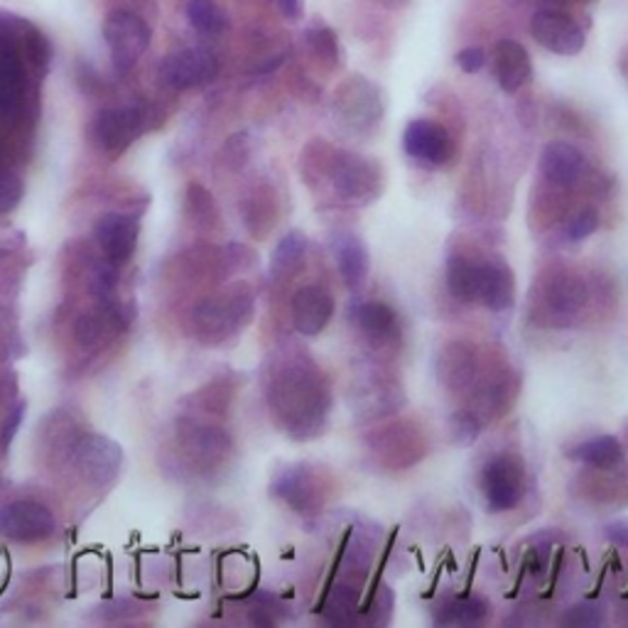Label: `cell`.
Wrapping results in <instances>:
<instances>
[{
	"instance_id": "cell-28",
	"label": "cell",
	"mask_w": 628,
	"mask_h": 628,
	"mask_svg": "<svg viewBox=\"0 0 628 628\" xmlns=\"http://www.w3.org/2000/svg\"><path fill=\"white\" fill-rule=\"evenodd\" d=\"M187 15H190L192 27L204 35H219L227 30V15L214 0H190Z\"/></svg>"
},
{
	"instance_id": "cell-20",
	"label": "cell",
	"mask_w": 628,
	"mask_h": 628,
	"mask_svg": "<svg viewBox=\"0 0 628 628\" xmlns=\"http://www.w3.org/2000/svg\"><path fill=\"white\" fill-rule=\"evenodd\" d=\"M479 376V356L469 342H449L437 354V379L447 390L462 393Z\"/></svg>"
},
{
	"instance_id": "cell-3",
	"label": "cell",
	"mask_w": 628,
	"mask_h": 628,
	"mask_svg": "<svg viewBox=\"0 0 628 628\" xmlns=\"http://www.w3.org/2000/svg\"><path fill=\"white\" fill-rule=\"evenodd\" d=\"M253 315V293L246 283L229 287L227 293L202 299L194 307V332L204 344H221L248 324Z\"/></svg>"
},
{
	"instance_id": "cell-26",
	"label": "cell",
	"mask_w": 628,
	"mask_h": 628,
	"mask_svg": "<svg viewBox=\"0 0 628 628\" xmlns=\"http://www.w3.org/2000/svg\"><path fill=\"white\" fill-rule=\"evenodd\" d=\"M491 616V604L486 597H452L435 608V624L439 626H479Z\"/></svg>"
},
{
	"instance_id": "cell-39",
	"label": "cell",
	"mask_w": 628,
	"mask_h": 628,
	"mask_svg": "<svg viewBox=\"0 0 628 628\" xmlns=\"http://www.w3.org/2000/svg\"><path fill=\"white\" fill-rule=\"evenodd\" d=\"M548 3H592V0H548Z\"/></svg>"
},
{
	"instance_id": "cell-24",
	"label": "cell",
	"mask_w": 628,
	"mask_h": 628,
	"mask_svg": "<svg viewBox=\"0 0 628 628\" xmlns=\"http://www.w3.org/2000/svg\"><path fill=\"white\" fill-rule=\"evenodd\" d=\"M25 72L15 44L0 35V114H13L21 103Z\"/></svg>"
},
{
	"instance_id": "cell-19",
	"label": "cell",
	"mask_w": 628,
	"mask_h": 628,
	"mask_svg": "<svg viewBox=\"0 0 628 628\" xmlns=\"http://www.w3.org/2000/svg\"><path fill=\"white\" fill-rule=\"evenodd\" d=\"M293 324L297 334L317 336L326 330L334 317V297L322 285H305L293 295Z\"/></svg>"
},
{
	"instance_id": "cell-21",
	"label": "cell",
	"mask_w": 628,
	"mask_h": 628,
	"mask_svg": "<svg viewBox=\"0 0 628 628\" xmlns=\"http://www.w3.org/2000/svg\"><path fill=\"white\" fill-rule=\"evenodd\" d=\"M494 77L505 93L521 91L533 79V62L526 47L515 40H501L494 47Z\"/></svg>"
},
{
	"instance_id": "cell-17",
	"label": "cell",
	"mask_w": 628,
	"mask_h": 628,
	"mask_svg": "<svg viewBox=\"0 0 628 628\" xmlns=\"http://www.w3.org/2000/svg\"><path fill=\"white\" fill-rule=\"evenodd\" d=\"M143 130V111L138 106L111 108L97 116L91 126L93 143L106 153H124Z\"/></svg>"
},
{
	"instance_id": "cell-32",
	"label": "cell",
	"mask_w": 628,
	"mask_h": 628,
	"mask_svg": "<svg viewBox=\"0 0 628 628\" xmlns=\"http://www.w3.org/2000/svg\"><path fill=\"white\" fill-rule=\"evenodd\" d=\"M599 229V214L594 209H582L577 212L575 217H569L565 223V239L572 243H579L592 236V233Z\"/></svg>"
},
{
	"instance_id": "cell-30",
	"label": "cell",
	"mask_w": 628,
	"mask_h": 628,
	"mask_svg": "<svg viewBox=\"0 0 628 628\" xmlns=\"http://www.w3.org/2000/svg\"><path fill=\"white\" fill-rule=\"evenodd\" d=\"M562 626L569 628H594L606 624V608L597 602H582L567 608V614L560 618Z\"/></svg>"
},
{
	"instance_id": "cell-9",
	"label": "cell",
	"mask_w": 628,
	"mask_h": 628,
	"mask_svg": "<svg viewBox=\"0 0 628 628\" xmlns=\"http://www.w3.org/2000/svg\"><path fill=\"white\" fill-rule=\"evenodd\" d=\"M103 37H106L111 60L118 72L133 69V64L150 47V27L128 11H114L106 17Z\"/></svg>"
},
{
	"instance_id": "cell-8",
	"label": "cell",
	"mask_w": 628,
	"mask_h": 628,
	"mask_svg": "<svg viewBox=\"0 0 628 628\" xmlns=\"http://www.w3.org/2000/svg\"><path fill=\"white\" fill-rule=\"evenodd\" d=\"M538 297L546 317H550L555 324H567L585 309L589 299V287L585 278L575 273V270L557 268L542 280Z\"/></svg>"
},
{
	"instance_id": "cell-35",
	"label": "cell",
	"mask_w": 628,
	"mask_h": 628,
	"mask_svg": "<svg viewBox=\"0 0 628 628\" xmlns=\"http://www.w3.org/2000/svg\"><path fill=\"white\" fill-rule=\"evenodd\" d=\"M103 332V324L101 320H97V317H81V320L77 322V339L84 344V346H93L99 342V336Z\"/></svg>"
},
{
	"instance_id": "cell-31",
	"label": "cell",
	"mask_w": 628,
	"mask_h": 628,
	"mask_svg": "<svg viewBox=\"0 0 628 628\" xmlns=\"http://www.w3.org/2000/svg\"><path fill=\"white\" fill-rule=\"evenodd\" d=\"M449 427H452V437L457 445H472L474 439L479 437L484 423H482V418L472 410H457Z\"/></svg>"
},
{
	"instance_id": "cell-14",
	"label": "cell",
	"mask_w": 628,
	"mask_h": 628,
	"mask_svg": "<svg viewBox=\"0 0 628 628\" xmlns=\"http://www.w3.org/2000/svg\"><path fill=\"white\" fill-rule=\"evenodd\" d=\"M369 445L381 462L393 469H406L425 457L423 435L410 423H396L379 430L376 435L369 437Z\"/></svg>"
},
{
	"instance_id": "cell-1",
	"label": "cell",
	"mask_w": 628,
	"mask_h": 628,
	"mask_svg": "<svg viewBox=\"0 0 628 628\" xmlns=\"http://www.w3.org/2000/svg\"><path fill=\"white\" fill-rule=\"evenodd\" d=\"M268 402L290 437H320L332 410L330 383L307 356H285L270 373Z\"/></svg>"
},
{
	"instance_id": "cell-36",
	"label": "cell",
	"mask_w": 628,
	"mask_h": 628,
	"mask_svg": "<svg viewBox=\"0 0 628 628\" xmlns=\"http://www.w3.org/2000/svg\"><path fill=\"white\" fill-rule=\"evenodd\" d=\"M604 536L608 542H612V546L628 548V521L621 518V521L608 523V526L604 528Z\"/></svg>"
},
{
	"instance_id": "cell-11",
	"label": "cell",
	"mask_w": 628,
	"mask_h": 628,
	"mask_svg": "<svg viewBox=\"0 0 628 628\" xmlns=\"http://www.w3.org/2000/svg\"><path fill=\"white\" fill-rule=\"evenodd\" d=\"M351 322L356 326L366 344L373 346V349H393L400 342V322L398 312L386 303H379V299H359L354 303L351 309Z\"/></svg>"
},
{
	"instance_id": "cell-10",
	"label": "cell",
	"mask_w": 628,
	"mask_h": 628,
	"mask_svg": "<svg viewBox=\"0 0 628 628\" xmlns=\"http://www.w3.org/2000/svg\"><path fill=\"white\" fill-rule=\"evenodd\" d=\"M402 150L412 157V161L425 163L430 167H443L452 163L457 153L454 140L443 124L427 118L410 120L402 130Z\"/></svg>"
},
{
	"instance_id": "cell-15",
	"label": "cell",
	"mask_w": 628,
	"mask_h": 628,
	"mask_svg": "<svg viewBox=\"0 0 628 628\" xmlns=\"http://www.w3.org/2000/svg\"><path fill=\"white\" fill-rule=\"evenodd\" d=\"M0 533L13 542H40L54 533V518L35 501H15L0 509Z\"/></svg>"
},
{
	"instance_id": "cell-13",
	"label": "cell",
	"mask_w": 628,
	"mask_h": 628,
	"mask_svg": "<svg viewBox=\"0 0 628 628\" xmlns=\"http://www.w3.org/2000/svg\"><path fill=\"white\" fill-rule=\"evenodd\" d=\"M74 464L89 484L103 486L118 476V469L124 464V449L103 435H87L74 449Z\"/></svg>"
},
{
	"instance_id": "cell-22",
	"label": "cell",
	"mask_w": 628,
	"mask_h": 628,
	"mask_svg": "<svg viewBox=\"0 0 628 628\" xmlns=\"http://www.w3.org/2000/svg\"><path fill=\"white\" fill-rule=\"evenodd\" d=\"M97 239L111 264H126L138 246V221L126 214H106L97 227Z\"/></svg>"
},
{
	"instance_id": "cell-34",
	"label": "cell",
	"mask_w": 628,
	"mask_h": 628,
	"mask_svg": "<svg viewBox=\"0 0 628 628\" xmlns=\"http://www.w3.org/2000/svg\"><path fill=\"white\" fill-rule=\"evenodd\" d=\"M454 62H457V67L466 72V74H476V72H482L484 69V64H486V52L482 50V47H466V50L462 52H457L454 54Z\"/></svg>"
},
{
	"instance_id": "cell-12",
	"label": "cell",
	"mask_w": 628,
	"mask_h": 628,
	"mask_svg": "<svg viewBox=\"0 0 628 628\" xmlns=\"http://www.w3.org/2000/svg\"><path fill=\"white\" fill-rule=\"evenodd\" d=\"M530 35L548 52L560 57H575L585 50V33L567 13L560 11H538L530 21Z\"/></svg>"
},
{
	"instance_id": "cell-4",
	"label": "cell",
	"mask_w": 628,
	"mask_h": 628,
	"mask_svg": "<svg viewBox=\"0 0 628 628\" xmlns=\"http://www.w3.org/2000/svg\"><path fill=\"white\" fill-rule=\"evenodd\" d=\"M336 200L349 206L376 202L383 192V170L376 161L349 150H336L324 163Z\"/></svg>"
},
{
	"instance_id": "cell-27",
	"label": "cell",
	"mask_w": 628,
	"mask_h": 628,
	"mask_svg": "<svg viewBox=\"0 0 628 628\" xmlns=\"http://www.w3.org/2000/svg\"><path fill=\"white\" fill-rule=\"evenodd\" d=\"M307 258V239L299 231H290L287 236L280 239L278 248L270 260V280L283 283V280L295 278L299 268L305 266Z\"/></svg>"
},
{
	"instance_id": "cell-29",
	"label": "cell",
	"mask_w": 628,
	"mask_h": 628,
	"mask_svg": "<svg viewBox=\"0 0 628 628\" xmlns=\"http://www.w3.org/2000/svg\"><path fill=\"white\" fill-rule=\"evenodd\" d=\"M307 44L309 50L315 52L317 60H322L330 64V67H336V62H339V42H336V35L332 27H326L322 23H315L312 27L307 30Z\"/></svg>"
},
{
	"instance_id": "cell-37",
	"label": "cell",
	"mask_w": 628,
	"mask_h": 628,
	"mask_svg": "<svg viewBox=\"0 0 628 628\" xmlns=\"http://www.w3.org/2000/svg\"><path fill=\"white\" fill-rule=\"evenodd\" d=\"M278 5L287 21H299L303 17V0H278Z\"/></svg>"
},
{
	"instance_id": "cell-25",
	"label": "cell",
	"mask_w": 628,
	"mask_h": 628,
	"mask_svg": "<svg viewBox=\"0 0 628 628\" xmlns=\"http://www.w3.org/2000/svg\"><path fill=\"white\" fill-rule=\"evenodd\" d=\"M567 454L594 472H612L621 464L624 445L614 435H594L572 447Z\"/></svg>"
},
{
	"instance_id": "cell-33",
	"label": "cell",
	"mask_w": 628,
	"mask_h": 628,
	"mask_svg": "<svg viewBox=\"0 0 628 628\" xmlns=\"http://www.w3.org/2000/svg\"><path fill=\"white\" fill-rule=\"evenodd\" d=\"M23 200V182L15 172H0V214L13 212Z\"/></svg>"
},
{
	"instance_id": "cell-5",
	"label": "cell",
	"mask_w": 628,
	"mask_h": 628,
	"mask_svg": "<svg viewBox=\"0 0 628 628\" xmlns=\"http://www.w3.org/2000/svg\"><path fill=\"white\" fill-rule=\"evenodd\" d=\"M479 491L491 513L518 509L526 496V462L513 452L486 459L479 472Z\"/></svg>"
},
{
	"instance_id": "cell-38",
	"label": "cell",
	"mask_w": 628,
	"mask_h": 628,
	"mask_svg": "<svg viewBox=\"0 0 628 628\" xmlns=\"http://www.w3.org/2000/svg\"><path fill=\"white\" fill-rule=\"evenodd\" d=\"M381 5H386V8H402V5H408L410 0H379Z\"/></svg>"
},
{
	"instance_id": "cell-2",
	"label": "cell",
	"mask_w": 628,
	"mask_h": 628,
	"mask_svg": "<svg viewBox=\"0 0 628 628\" xmlns=\"http://www.w3.org/2000/svg\"><path fill=\"white\" fill-rule=\"evenodd\" d=\"M447 290L459 303H479L491 312H505L513 307L515 280L503 258L449 253L445 266Z\"/></svg>"
},
{
	"instance_id": "cell-23",
	"label": "cell",
	"mask_w": 628,
	"mask_h": 628,
	"mask_svg": "<svg viewBox=\"0 0 628 628\" xmlns=\"http://www.w3.org/2000/svg\"><path fill=\"white\" fill-rule=\"evenodd\" d=\"M332 253H334L336 268H339L344 285L349 287L351 293H359L366 283V278H369V268H371V256H369V248H366V243L356 236V233L344 231L334 239Z\"/></svg>"
},
{
	"instance_id": "cell-6",
	"label": "cell",
	"mask_w": 628,
	"mask_h": 628,
	"mask_svg": "<svg viewBox=\"0 0 628 628\" xmlns=\"http://www.w3.org/2000/svg\"><path fill=\"white\" fill-rule=\"evenodd\" d=\"M383 91L366 77H351L336 89L334 116L344 130L356 136H369L383 120Z\"/></svg>"
},
{
	"instance_id": "cell-7",
	"label": "cell",
	"mask_w": 628,
	"mask_h": 628,
	"mask_svg": "<svg viewBox=\"0 0 628 628\" xmlns=\"http://www.w3.org/2000/svg\"><path fill=\"white\" fill-rule=\"evenodd\" d=\"M270 489L299 515H317L330 501V479L320 466L287 464L275 474Z\"/></svg>"
},
{
	"instance_id": "cell-16",
	"label": "cell",
	"mask_w": 628,
	"mask_h": 628,
	"mask_svg": "<svg viewBox=\"0 0 628 628\" xmlns=\"http://www.w3.org/2000/svg\"><path fill=\"white\" fill-rule=\"evenodd\" d=\"M219 72V62L212 52L202 50V47H187L170 54L163 62L161 74L163 81L172 89H192L202 87V84H209Z\"/></svg>"
},
{
	"instance_id": "cell-18",
	"label": "cell",
	"mask_w": 628,
	"mask_h": 628,
	"mask_svg": "<svg viewBox=\"0 0 628 628\" xmlns=\"http://www.w3.org/2000/svg\"><path fill=\"white\" fill-rule=\"evenodd\" d=\"M538 170L542 180L565 190V187H575L582 180L587 172V157L577 145L565 143V140H552L542 148Z\"/></svg>"
}]
</instances>
